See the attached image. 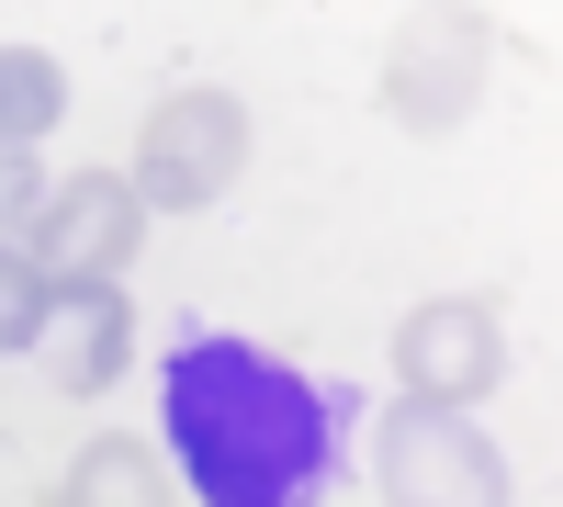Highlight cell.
I'll use <instances>...</instances> for the list:
<instances>
[{
    "mask_svg": "<svg viewBox=\"0 0 563 507\" xmlns=\"http://www.w3.org/2000/svg\"><path fill=\"white\" fill-rule=\"evenodd\" d=\"M158 418L203 507H316L339 485V395L271 361L260 339L180 328L158 361Z\"/></svg>",
    "mask_w": 563,
    "mask_h": 507,
    "instance_id": "cell-1",
    "label": "cell"
},
{
    "mask_svg": "<svg viewBox=\"0 0 563 507\" xmlns=\"http://www.w3.org/2000/svg\"><path fill=\"white\" fill-rule=\"evenodd\" d=\"M238 158H249V113L225 102V90H169L147 113V135H135V192L192 214V203H214L225 180H238Z\"/></svg>",
    "mask_w": 563,
    "mask_h": 507,
    "instance_id": "cell-2",
    "label": "cell"
},
{
    "mask_svg": "<svg viewBox=\"0 0 563 507\" xmlns=\"http://www.w3.org/2000/svg\"><path fill=\"white\" fill-rule=\"evenodd\" d=\"M384 485H395V507H507V463L462 406H395Z\"/></svg>",
    "mask_w": 563,
    "mask_h": 507,
    "instance_id": "cell-3",
    "label": "cell"
},
{
    "mask_svg": "<svg viewBox=\"0 0 563 507\" xmlns=\"http://www.w3.org/2000/svg\"><path fill=\"white\" fill-rule=\"evenodd\" d=\"M395 373L417 406H462V395H496L507 373V339H496V305H417L406 339H395Z\"/></svg>",
    "mask_w": 563,
    "mask_h": 507,
    "instance_id": "cell-4",
    "label": "cell"
},
{
    "mask_svg": "<svg viewBox=\"0 0 563 507\" xmlns=\"http://www.w3.org/2000/svg\"><path fill=\"white\" fill-rule=\"evenodd\" d=\"M23 249H45L68 283H102V271L135 249V180H113V169L45 180V214H34V238H23Z\"/></svg>",
    "mask_w": 563,
    "mask_h": 507,
    "instance_id": "cell-5",
    "label": "cell"
},
{
    "mask_svg": "<svg viewBox=\"0 0 563 507\" xmlns=\"http://www.w3.org/2000/svg\"><path fill=\"white\" fill-rule=\"evenodd\" d=\"M124 305H113V283H45V328H34V350H45V373H57L68 395H102L113 373H124Z\"/></svg>",
    "mask_w": 563,
    "mask_h": 507,
    "instance_id": "cell-6",
    "label": "cell"
},
{
    "mask_svg": "<svg viewBox=\"0 0 563 507\" xmlns=\"http://www.w3.org/2000/svg\"><path fill=\"white\" fill-rule=\"evenodd\" d=\"M57 113H68V68L45 57V45H0V158L34 147Z\"/></svg>",
    "mask_w": 563,
    "mask_h": 507,
    "instance_id": "cell-7",
    "label": "cell"
},
{
    "mask_svg": "<svg viewBox=\"0 0 563 507\" xmlns=\"http://www.w3.org/2000/svg\"><path fill=\"white\" fill-rule=\"evenodd\" d=\"M57 507H169V474H158L147 440H90Z\"/></svg>",
    "mask_w": 563,
    "mask_h": 507,
    "instance_id": "cell-8",
    "label": "cell"
},
{
    "mask_svg": "<svg viewBox=\"0 0 563 507\" xmlns=\"http://www.w3.org/2000/svg\"><path fill=\"white\" fill-rule=\"evenodd\" d=\"M34 328H45V271L0 249V350H34Z\"/></svg>",
    "mask_w": 563,
    "mask_h": 507,
    "instance_id": "cell-9",
    "label": "cell"
},
{
    "mask_svg": "<svg viewBox=\"0 0 563 507\" xmlns=\"http://www.w3.org/2000/svg\"><path fill=\"white\" fill-rule=\"evenodd\" d=\"M34 214H45V180H34L23 158H0V249L34 238Z\"/></svg>",
    "mask_w": 563,
    "mask_h": 507,
    "instance_id": "cell-10",
    "label": "cell"
}]
</instances>
